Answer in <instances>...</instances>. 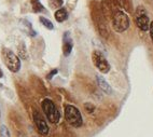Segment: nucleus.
<instances>
[{"label": "nucleus", "instance_id": "1", "mask_svg": "<svg viewBox=\"0 0 153 137\" xmlns=\"http://www.w3.org/2000/svg\"><path fill=\"white\" fill-rule=\"evenodd\" d=\"M1 55H2V60L4 65L7 66V68L12 72H19L21 69V60L13 51L10 49L3 48L1 51Z\"/></svg>", "mask_w": 153, "mask_h": 137}, {"label": "nucleus", "instance_id": "2", "mask_svg": "<svg viewBox=\"0 0 153 137\" xmlns=\"http://www.w3.org/2000/svg\"><path fill=\"white\" fill-rule=\"evenodd\" d=\"M41 107L43 110L44 115L48 118V120L51 123H57L60 119V113L58 111V109L56 108L55 104L53 103L51 99L44 98L41 103Z\"/></svg>", "mask_w": 153, "mask_h": 137}, {"label": "nucleus", "instance_id": "3", "mask_svg": "<svg viewBox=\"0 0 153 137\" xmlns=\"http://www.w3.org/2000/svg\"><path fill=\"white\" fill-rule=\"evenodd\" d=\"M65 118L70 125L74 127H80L83 124L82 115L79 109L72 105H66L65 107Z\"/></svg>", "mask_w": 153, "mask_h": 137}, {"label": "nucleus", "instance_id": "4", "mask_svg": "<svg viewBox=\"0 0 153 137\" xmlns=\"http://www.w3.org/2000/svg\"><path fill=\"white\" fill-rule=\"evenodd\" d=\"M112 26L117 33H123L129 27V19L123 11H115L112 15Z\"/></svg>", "mask_w": 153, "mask_h": 137}, {"label": "nucleus", "instance_id": "5", "mask_svg": "<svg viewBox=\"0 0 153 137\" xmlns=\"http://www.w3.org/2000/svg\"><path fill=\"white\" fill-rule=\"evenodd\" d=\"M92 60L95 67L102 74H108L110 71V65L108 60L104 56V54L99 51H94L92 54Z\"/></svg>", "mask_w": 153, "mask_h": 137}, {"label": "nucleus", "instance_id": "6", "mask_svg": "<svg viewBox=\"0 0 153 137\" xmlns=\"http://www.w3.org/2000/svg\"><path fill=\"white\" fill-rule=\"evenodd\" d=\"M136 23L137 26L142 31H147L150 26V21L143 7H138L136 10Z\"/></svg>", "mask_w": 153, "mask_h": 137}, {"label": "nucleus", "instance_id": "7", "mask_svg": "<svg viewBox=\"0 0 153 137\" xmlns=\"http://www.w3.org/2000/svg\"><path fill=\"white\" fill-rule=\"evenodd\" d=\"M33 118L39 133L42 135H47L49 133V126H48L47 122H45V120H44V118L42 117L41 113L39 112L38 110H33Z\"/></svg>", "mask_w": 153, "mask_h": 137}, {"label": "nucleus", "instance_id": "8", "mask_svg": "<svg viewBox=\"0 0 153 137\" xmlns=\"http://www.w3.org/2000/svg\"><path fill=\"white\" fill-rule=\"evenodd\" d=\"M72 47H74V42L71 39L70 33L66 31L63 36V53L65 56H69V54L72 51Z\"/></svg>", "mask_w": 153, "mask_h": 137}, {"label": "nucleus", "instance_id": "9", "mask_svg": "<svg viewBox=\"0 0 153 137\" xmlns=\"http://www.w3.org/2000/svg\"><path fill=\"white\" fill-rule=\"evenodd\" d=\"M96 80H97V83H98L99 88H100L101 90L104 91L105 93H107V94H112V89H111V86H110L109 83L107 82L106 80L104 79V77H101V76L97 74V76H96Z\"/></svg>", "mask_w": 153, "mask_h": 137}, {"label": "nucleus", "instance_id": "10", "mask_svg": "<svg viewBox=\"0 0 153 137\" xmlns=\"http://www.w3.org/2000/svg\"><path fill=\"white\" fill-rule=\"evenodd\" d=\"M54 16H55V19H56L58 23H63L64 21H66V19H68V13H67V10H66L65 8L58 9L57 11L55 12Z\"/></svg>", "mask_w": 153, "mask_h": 137}, {"label": "nucleus", "instance_id": "11", "mask_svg": "<svg viewBox=\"0 0 153 137\" xmlns=\"http://www.w3.org/2000/svg\"><path fill=\"white\" fill-rule=\"evenodd\" d=\"M113 1H114L115 4L118 7H120V8L125 9L126 11H131V3L129 0H113Z\"/></svg>", "mask_w": 153, "mask_h": 137}, {"label": "nucleus", "instance_id": "12", "mask_svg": "<svg viewBox=\"0 0 153 137\" xmlns=\"http://www.w3.org/2000/svg\"><path fill=\"white\" fill-rule=\"evenodd\" d=\"M31 6H33V11L36 13L44 11V7L40 2V0H31Z\"/></svg>", "mask_w": 153, "mask_h": 137}, {"label": "nucleus", "instance_id": "13", "mask_svg": "<svg viewBox=\"0 0 153 137\" xmlns=\"http://www.w3.org/2000/svg\"><path fill=\"white\" fill-rule=\"evenodd\" d=\"M39 19H40L41 24L43 25L45 28H48V29H50V30L54 29V25H53V23L51 22L50 19H45V17H43V16H40V17H39Z\"/></svg>", "mask_w": 153, "mask_h": 137}, {"label": "nucleus", "instance_id": "14", "mask_svg": "<svg viewBox=\"0 0 153 137\" xmlns=\"http://www.w3.org/2000/svg\"><path fill=\"white\" fill-rule=\"evenodd\" d=\"M19 56L22 58H24V60H26V58H27V52H26V48H25L24 42H22V43L19 44Z\"/></svg>", "mask_w": 153, "mask_h": 137}, {"label": "nucleus", "instance_id": "15", "mask_svg": "<svg viewBox=\"0 0 153 137\" xmlns=\"http://www.w3.org/2000/svg\"><path fill=\"white\" fill-rule=\"evenodd\" d=\"M0 137H11L10 136V132L7 129L6 125H0Z\"/></svg>", "mask_w": 153, "mask_h": 137}, {"label": "nucleus", "instance_id": "16", "mask_svg": "<svg viewBox=\"0 0 153 137\" xmlns=\"http://www.w3.org/2000/svg\"><path fill=\"white\" fill-rule=\"evenodd\" d=\"M84 108H85V110L88 111V113H92L95 110V107H94V105H92V104H90V103H86V104L84 105Z\"/></svg>", "mask_w": 153, "mask_h": 137}, {"label": "nucleus", "instance_id": "17", "mask_svg": "<svg viewBox=\"0 0 153 137\" xmlns=\"http://www.w3.org/2000/svg\"><path fill=\"white\" fill-rule=\"evenodd\" d=\"M57 74V69H53L52 71H51L49 74H48V77H47V78H48V79H49V80H51L53 77H54L55 74Z\"/></svg>", "mask_w": 153, "mask_h": 137}, {"label": "nucleus", "instance_id": "18", "mask_svg": "<svg viewBox=\"0 0 153 137\" xmlns=\"http://www.w3.org/2000/svg\"><path fill=\"white\" fill-rule=\"evenodd\" d=\"M149 30H150V37H151V40L153 42V21L150 23V26H149Z\"/></svg>", "mask_w": 153, "mask_h": 137}, {"label": "nucleus", "instance_id": "19", "mask_svg": "<svg viewBox=\"0 0 153 137\" xmlns=\"http://www.w3.org/2000/svg\"><path fill=\"white\" fill-rule=\"evenodd\" d=\"M3 77V72H2V70L0 69V78H2Z\"/></svg>", "mask_w": 153, "mask_h": 137}]
</instances>
